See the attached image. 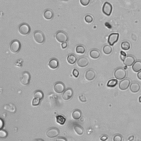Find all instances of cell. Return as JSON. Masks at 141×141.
<instances>
[{"mask_svg": "<svg viewBox=\"0 0 141 141\" xmlns=\"http://www.w3.org/2000/svg\"><path fill=\"white\" fill-rule=\"evenodd\" d=\"M21 49V44L18 40L14 39L10 43L9 50L12 54L18 53Z\"/></svg>", "mask_w": 141, "mask_h": 141, "instance_id": "cell-1", "label": "cell"}, {"mask_svg": "<svg viewBox=\"0 0 141 141\" xmlns=\"http://www.w3.org/2000/svg\"><path fill=\"white\" fill-rule=\"evenodd\" d=\"M33 38L35 42L38 44H42L45 41V35L40 31H36L34 32L33 34Z\"/></svg>", "mask_w": 141, "mask_h": 141, "instance_id": "cell-2", "label": "cell"}, {"mask_svg": "<svg viewBox=\"0 0 141 141\" xmlns=\"http://www.w3.org/2000/svg\"><path fill=\"white\" fill-rule=\"evenodd\" d=\"M31 31V27L29 26V25L28 24L26 23H22L21 24L19 25V26L18 27V32L19 33L25 36V35H28L30 32Z\"/></svg>", "mask_w": 141, "mask_h": 141, "instance_id": "cell-3", "label": "cell"}, {"mask_svg": "<svg viewBox=\"0 0 141 141\" xmlns=\"http://www.w3.org/2000/svg\"><path fill=\"white\" fill-rule=\"evenodd\" d=\"M127 72L124 68L119 67L115 69L114 72V77L118 80H122L126 77Z\"/></svg>", "mask_w": 141, "mask_h": 141, "instance_id": "cell-4", "label": "cell"}, {"mask_svg": "<svg viewBox=\"0 0 141 141\" xmlns=\"http://www.w3.org/2000/svg\"><path fill=\"white\" fill-rule=\"evenodd\" d=\"M31 75L28 71H24L22 74V77L20 78V83L24 86L29 85L31 82Z\"/></svg>", "mask_w": 141, "mask_h": 141, "instance_id": "cell-5", "label": "cell"}, {"mask_svg": "<svg viewBox=\"0 0 141 141\" xmlns=\"http://www.w3.org/2000/svg\"><path fill=\"white\" fill-rule=\"evenodd\" d=\"M56 41L59 43H63L64 42H67L68 40V36L67 34L63 31H60L57 32L55 35Z\"/></svg>", "mask_w": 141, "mask_h": 141, "instance_id": "cell-6", "label": "cell"}, {"mask_svg": "<svg viewBox=\"0 0 141 141\" xmlns=\"http://www.w3.org/2000/svg\"><path fill=\"white\" fill-rule=\"evenodd\" d=\"M54 91L55 93L60 94L63 93L65 90V85L62 82H56L54 85Z\"/></svg>", "mask_w": 141, "mask_h": 141, "instance_id": "cell-7", "label": "cell"}, {"mask_svg": "<svg viewBox=\"0 0 141 141\" xmlns=\"http://www.w3.org/2000/svg\"><path fill=\"white\" fill-rule=\"evenodd\" d=\"M60 134V131L56 127H51L47 130L46 136L50 138H53L57 137Z\"/></svg>", "mask_w": 141, "mask_h": 141, "instance_id": "cell-8", "label": "cell"}, {"mask_svg": "<svg viewBox=\"0 0 141 141\" xmlns=\"http://www.w3.org/2000/svg\"><path fill=\"white\" fill-rule=\"evenodd\" d=\"M103 13L107 16H110L113 11V6L111 3L108 2H106L104 3L103 8Z\"/></svg>", "mask_w": 141, "mask_h": 141, "instance_id": "cell-9", "label": "cell"}, {"mask_svg": "<svg viewBox=\"0 0 141 141\" xmlns=\"http://www.w3.org/2000/svg\"><path fill=\"white\" fill-rule=\"evenodd\" d=\"M119 39V33H112L111 34L108 39V44L110 46H113V45L116 43Z\"/></svg>", "mask_w": 141, "mask_h": 141, "instance_id": "cell-10", "label": "cell"}, {"mask_svg": "<svg viewBox=\"0 0 141 141\" xmlns=\"http://www.w3.org/2000/svg\"><path fill=\"white\" fill-rule=\"evenodd\" d=\"M130 84H131L130 80L128 78H125L121 80V81L119 83V87L120 90H125L130 87Z\"/></svg>", "mask_w": 141, "mask_h": 141, "instance_id": "cell-11", "label": "cell"}, {"mask_svg": "<svg viewBox=\"0 0 141 141\" xmlns=\"http://www.w3.org/2000/svg\"><path fill=\"white\" fill-rule=\"evenodd\" d=\"M73 91L72 89L70 88H68L67 89L65 90L62 93V98L64 100H65V101H67V100H69L73 97Z\"/></svg>", "mask_w": 141, "mask_h": 141, "instance_id": "cell-12", "label": "cell"}, {"mask_svg": "<svg viewBox=\"0 0 141 141\" xmlns=\"http://www.w3.org/2000/svg\"><path fill=\"white\" fill-rule=\"evenodd\" d=\"M89 61L87 58L85 57H80L77 61V64L78 67L80 68H84L89 64Z\"/></svg>", "mask_w": 141, "mask_h": 141, "instance_id": "cell-13", "label": "cell"}, {"mask_svg": "<svg viewBox=\"0 0 141 141\" xmlns=\"http://www.w3.org/2000/svg\"><path fill=\"white\" fill-rule=\"evenodd\" d=\"M95 77H96V73L92 69H88L85 73V78L88 81H92L95 79Z\"/></svg>", "mask_w": 141, "mask_h": 141, "instance_id": "cell-14", "label": "cell"}, {"mask_svg": "<svg viewBox=\"0 0 141 141\" xmlns=\"http://www.w3.org/2000/svg\"><path fill=\"white\" fill-rule=\"evenodd\" d=\"M135 62V58L131 55H128L123 61L124 64L126 66H131Z\"/></svg>", "mask_w": 141, "mask_h": 141, "instance_id": "cell-15", "label": "cell"}, {"mask_svg": "<svg viewBox=\"0 0 141 141\" xmlns=\"http://www.w3.org/2000/svg\"><path fill=\"white\" fill-rule=\"evenodd\" d=\"M130 91L133 93H138L140 89V85L137 82H132L130 86Z\"/></svg>", "mask_w": 141, "mask_h": 141, "instance_id": "cell-16", "label": "cell"}, {"mask_svg": "<svg viewBox=\"0 0 141 141\" xmlns=\"http://www.w3.org/2000/svg\"><path fill=\"white\" fill-rule=\"evenodd\" d=\"M59 66L58 60L55 58H51L48 62V67L51 69H56Z\"/></svg>", "mask_w": 141, "mask_h": 141, "instance_id": "cell-17", "label": "cell"}, {"mask_svg": "<svg viewBox=\"0 0 141 141\" xmlns=\"http://www.w3.org/2000/svg\"><path fill=\"white\" fill-rule=\"evenodd\" d=\"M100 52L98 49H92V50H90V51L89 52V56L90 57L96 60L98 59L100 57Z\"/></svg>", "mask_w": 141, "mask_h": 141, "instance_id": "cell-18", "label": "cell"}, {"mask_svg": "<svg viewBox=\"0 0 141 141\" xmlns=\"http://www.w3.org/2000/svg\"><path fill=\"white\" fill-rule=\"evenodd\" d=\"M43 17L46 20H50L54 17V13L51 9H47L44 11Z\"/></svg>", "mask_w": 141, "mask_h": 141, "instance_id": "cell-19", "label": "cell"}, {"mask_svg": "<svg viewBox=\"0 0 141 141\" xmlns=\"http://www.w3.org/2000/svg\"><path fill=\"white\" fill-rule=\"evenodd\" d=\"M132 70L134 72H138L141 70V60L135 61L132 66Z\"/></svg>", "mask_w": 141, "mask_h": 141, "instance_id": "cell-20", "label": "cell"}, {"mask_svg": "<svg viewBox=\"0 0 141 141\" xmlns=\"http://www.w3.org/2000/svg\"><path fill=\"white\" fill-rule=\"evenodd\" d=\"M82 116V112L79 109H75L72 114V118L75 120H77L80 119Z\"/></svg>", "mask_w": 141, "mask_h": 141, "instance_id": "cell-21", "label": "cell"}, {"mask_svg": "<svg viewBox=\"0 0 141 141\" xmlns=\"http://www.w3.org/2000/svg\"><path fill=\"white\" fill-rule=\"evenodd\" d=\"M73 129L75 133L79 136L82 135L84 133L83 128L79 125H75L73 127Z\"/></svg>", "mask_w": 141, "mask_h": 141, "instance_id": "cell-22", "label": "cell"}, {"mask_svg": "<svg viewBox=\"0 0 141 141\" xmlns=\"http://www.w3.org/2000/svg\"><path fill=\"white\" fill-rule=\"evenodd\" d=\"M67 62L69 64H73L77 62V57L73 54H69L67 57Z\"/></svg>", "mask_w": 141, "mask_h": 141, "instance_id": "cell-23", "label": "cell"}, {"mask_svg": "<svg viewBox=\"0 0 141 141\" xmlns=\"http://www.w3.org/2000/svg\"><path fill=\"white\" fill-rule=\"evenodd\" d=\"M66 119L62 115H57L56 116V122L59 125L62 126L66 122Z\"/></svg>", "mask_w": 141, "mask_h": 141, "instance_id": "cell-24", "label": "cell"}, {"mask_svg": "<svg viewBox=\"0 0 141 141\" xmlns=\"http://www.w3.org/2000/svg\"><path fill=\"white\" fill-rule=\"evenodd\" d=\"M3 108L7 110L8 111L11 112V113H14L16 111V108L15 106L12 104H7L5 105L4 106Z\"/></svg>", "mask_w": 141, "mask_h": 141, "instance_id": "cell-25", "label": "cell"}, {"mask_svg": "<svg viewBox=\"0 0 141 141\" xmlns=\"http://www.w3.org/2000/svg\"><path fill=\"white\" fill-rule=\"evenodd\" d=\"M34 98H36L40 99V100H42L44 97V94L43 92L40 90H37L36 91H35L34 95H33Z\"/></svg>", "mask_w": 141, "mask_h": 141, "instance_id": "cell-26", "label": "cell"}, {"mask_svg": "<svg viewBox=\"0 0 141 141\" xmlns=\"http://www.w3.org/2000/svg\"><path fill=\"white\" fill-rule=\"evenodd\" d=\"M75 52H76L77 54L82 55V54H84L85 53V49L83 46V45H78V46H77L76 48H75Z\"/></svg>", "mask_w": 141, "mask_h": 141, "instance_id": "cell-27", "label": "cell"}, {"mask_svg": "<svg viewBox=\"0 0 141 141\" xmlns=\"http://www.w3.org/2000/svg\"><path fill=\"white\" fill-rule=\"evenodd\" d=\"M112 51H113V49H112V48L110 46V45H105L103 48V52L105 55H110L112 52Z\"/></svg>", "mask_w": 141, "mask_h": 141, "instance_id": "cell-28", "label": "cell"}, {"mask_svg": "<svg viewBox=\"0 0 141 141\" xmlns=\"http://www.w3.org/2000/svg\"><path fill=\"white\" fill-rule=\"evenodd\" d=\"M118 83V82L117 79H111L108 81L107 83V87L109 88H114L117 85Z\"/></svg>", "mask_w": 141, "mask_h": 141, "instance_id": "cell-29", "label": "cell"}, {"mask_svg": "<svg viewBox=\"0 0 141 141\" xmlns=\"http://www.w3.org/2000/svg\"><path fill=\"white\" fill-rule=\"evenodd\" d=\"M121 48L122 50H125V51H127L131 48L130 43L127 41L123 42L121 43Z\"/></svg>", "mask_w": 141, "mask_h": 141, "instance_id": "cell-30", "label": "cell"}, {"mask_svg": "<svg viewBox=\"0 0 141 141\" xmlns=\"http://www.w3.org/2000/svg\"><path fill=\"white\" fill-rule=\"evenodd\" d=\"M40 101H41V100L38 98H34V99L32 100V105L33 107H38L40 104Z\"/></svg>", "mask_w": 141, "mask_h": 141, "instance_id": "cell-31", "label": "cell"}, {"mask_svg": "<svg viewBox=\"0 0 141 141\" xmlns=\"http://www.w3.org/2000/svg\"><path fill=\"white\" fill-rule=\"evenodd\" d=\"M84 21L87 23H91L93 21V17L91 15H87L84 17Z\"/></svg>", "mask_w": 141, "mask_h": 141, "instance_id": "cell-32", "label": "cell"}, {"mask_svg": "<svg viewBox=\"0 0 141 141\" xmlns=\"http://www.w3.org/2000/svg\"><path fill=\"white\" fill-rule=\"evenodd\" d=\"M72 75H73V76L75 78H77L78 76H79V72L78 71V70L76 68H74L72 70Z\"/></svg>", "mask_w": 141, "mask_h": 141, "instance_id": "cell-33", "label": "cell"}, {"mask_svg": "<svg viewBox=\"0 0 141 141\" xmlns=\"http://www.w3.org/2000/svg\"><path fill=\"white\" fill-rule=\"evenodd\" d=\"M7 136V133L5 130H0V137L1 138H5Z\"/></svg>", "mask_w": 141, "mask_h": 141, "instance_id": "cell-34", "label": "cell"}, {"mask_svg": "<svg viewBox=\"0 0 141 141\" xmlns=\"http://www.w3.org/2000/svg\"><path fill=\"white\" fill-rule=\"evenodd\" d=\"M122 140V136L119 134L115 135L113 138L114 141H121Z\"/></svg>", "mask_w": 141, "mask_h": 141, "instance_id": "cell-35", "label": "cell"}, {"mask_svg": "<svg viewBox=\"0 0 141 141\" xmlns=\"http://www.w3.org/2000/svg\"><path fill=\"white\" fill-rule=\"evenodd\" d=\"M78 99L79 100V101L81 103H85L87 102L86 97H85V95H84L83 94L79 95V97H78Z\"/></svg>", "mask_w": 141, "mask_h": 141, "instance_id": "cell-36", "label": "cell"}, {"mask_svg": "<svg viewBox=\"0 0 141 141\" xmlns=\"http://www.w3.org/2000/svg\"><path fill=\"white\" fill-rule=\"evenodd\" d=\"M90 0H80V3L83 6H87L89 4Z\"/></svg>", "mask_w": 141, "mask_h": 141, "instance_id": "cell-37", "label": "cell"}, {"mask_svg": "<svg viewBox=\"0 0 141 141\" xmlns=\"http://www.w3.org/2000/svg\"><path fill=\"white\" fill-rule=\"evenodd\" d=\"M126 56H127L126 54V53L124 52V51H121L120 52V58H121V60L122 61H124V59L125 58V57H126Z\"/></svg>", "mask_w": 141, "mask_h": 141, "instance_id": "cell-38", "label": "cell"}, {"mask_svg": "<svg viewBox=\"0 0 141 141\" xmlns=\"http://www.w3.org/2000/svg\"><path fill=\"white\" fill-rule=\"evenodd\" d=\"M61 47L62 49H66L67 47V42H64L63 43L61 44Z\"/></svg>", "mask_w": 141, "mask_h": 141, "instance_id": "cell-39", "label": "cell"}, {"mask_svg": "<svg viewBox=\"0 0 141 141\" xmlns=\"http://www.w3.org/2000/svg\"><path fill=\"white\" fill-rule=\"evenodd\" d=\"M56 140H63V141H66V140H67V139H66V138H64L63 137H59L58 138H57L56 139Z\"/></svg>", "mask_w": 141, "mask_h": 141, "instance_id": "cell-40", "label": "cell"}, {"mask_svg": "<svg viewBox=\"0 0 141 141\" xmlns=\"http://www.w3.org/2000/svg\"><path fill=\"white\" fill-rule=\"evenodd\" d=\"M107 139H108V137L107 136H104L100 138V140H107Z\"/></svg>", "mask_w": 141, "mask_h": 141, "instance_id": "cell-41", "label": "cell"}, {"mask_svg": "<svg viewBox=\"0 0 141 141\" xmlns=\"http://www.w3.org/2000/svg\"><path fill=\"white\" fill-rule=\"evenodd\" d=\"M137 78L139 80H141V70H140V71L138 72V73H137Z\"/></svg>", "mask_w": 141, "mask_h": 141, "instance_id": "cell-42", "label": "cell"}, {"mask_svg": "<svg viewBox=\"0 0 141 141\" xmlns=\"http://www.w3.org/2000/svg\"><path fill=\"white\" fill-rule=\"evenodd\" d=\"M0 123H1V129L2 128V127H3V121L2 120V119H1V120H0Z\"/></svg>", "mask_w": 141, "mask_h": 141, "instance_id": "cell-43", "label": "cell"}, {"mask_svg": "<svg viewBox=\"0 0 141 141\" xmlns=\"http://www.w3.org/2000/svg\"><path fill=\"white\" fill-rule=\"evenodd\" d=\"M133 138H134V137L133 136H131V138H129V139H128V140H132V139H133Z\"/></svg>", "mask_w": 141, "mask_h": 141, "instance_id": "cell-44", "label": "cell"}, {"mask_svg": "<svg viewBox=\"0 0 141 141\" xmlns=\"http://www.w3.org/2000/svg\"><path fill=\"white\" fill-rule=\"evenodd\" d=\"M35 140H43V139H35Z\"/></svg>", "mask_w": 141, "mask_h": 141, "instance_id": "cell-45", "label": "cell"}, {"mask_svg": "<svg viewBox=\"0 0 141 141\" xmlns=\"http://www.w3.org/2000/svg\"><path fill=\"white\" fill-rule=\"evenodd\" d=\"M139 102L140 103H141V96L139 98Z\"/></svg>", "mask_w": 141, "mask_h": 141, "instance_id": "cell-46", "label": "cell"}, {"mask_svg": "<svg viewBox=\"0 0 141 141\" xmlns=\"http://www.w3.org/2000/svg\"><path fill=\"white\" fill-rule=\"evenodd\" d=\"M61 1H67V0H61Z\"/></svg>", "mask_w": 141, "mask_h": 141, "instance_id": "cell-47", "label": "cell"}]
</instances>
